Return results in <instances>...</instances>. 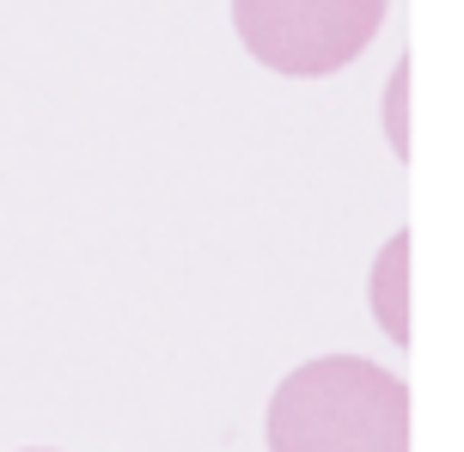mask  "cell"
Here are the masks:
<instances>
[{
	"label": "cell",
	"instance_id": "7a4b0ae2",
	"mask_svg": "<svg viewBox=\"0 0 464 452\" xmlns=\"http://www.w3.org/2000/svg\"><path fill=\"white\" fill-rule=\"evenodd\" d=\"M385 0H232V31L263 68L324 80L379 37Z\"/></svg>",
	"mask_w": 464,
	"mask_h": 452
},
{
	"label": "cell",
	"instance_id": "3957f363",
	"mask_svg": "<svg viewBox=\"0 0 464 452\" xmlns=\"http://www.w3.org/2000/svg\"><path fill=\"white\" fill-rule=\"evenodd\" d=\"M372 318L392 342H410V233H392L372 257Z\"/></svg>",
	"mask_w": 464,
	"mask_h": 452
},
{
	"label": "cell",
	"instance_id": "6da1fadb",
	"mask_svg": "<svg viewBox=\"0 0 464 452\" xmlns=\"http://www.w3.org/2000/svg\"><path fill=\"white\" fill-rule=\"evenodd\" d=\"M269 452H410V385L361 355L294 367L263 416Z\"/></svg>",
	"mask_w": 464,
	"mask_h": 452
},
{
	"label": "cell",
	"instance_id": "277c9868",
	"mask_svg": "<svg viewBox=\"0 0 464 452\" xmlns=\"http://www.w3.org/2000/svg\"><path fill=\"white\" fill-rule=\"evenodd\" d=\"M385 129H392V147H397V159H403V153H410V62H397V73H392Z\"/></svg>",
	"mask_w": 464,
	"mask_h": 452
}]
</instances>
